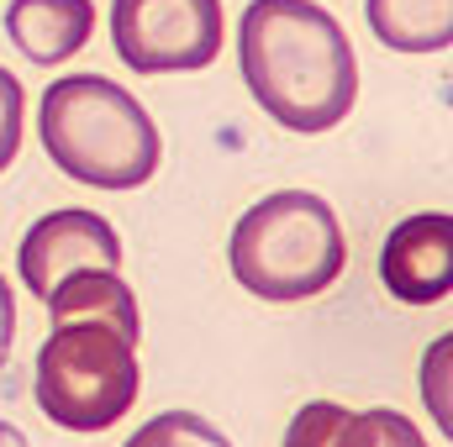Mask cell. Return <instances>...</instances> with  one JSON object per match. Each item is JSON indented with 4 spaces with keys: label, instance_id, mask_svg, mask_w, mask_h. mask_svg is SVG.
I'll list each match as a JSON object with an SVG mask.
<instances>
[{
    "label": "cell",
    "instance_id": "1",
    "mask_svg": "<svg viewBox=\"0 0 453 447\" xmlns=\"http://www.w3.org/2000/svg\"><path fill=\"white\" fill-rule=\"evenodd\" d=\"M237 69L258 111L285 132L317 137L358 101V58L333 11L311 0H248L237 21Z\"/></svg>",
    "mask_w": 453,
    "mask_h": 447
},
{
    "label": "cell",
    "instance_id": "2",
    "mask_svg": "<svg viewBox=\"0 0 453 447\" xmlns=\"http://www.w3.org/2000/svg\"><path fill=\"white\" fill-rule=\"evenodd\" d=\"M37 137L53 169L90 190H137L164 158L148 106L106 74L53 80L37 106Z\"/></svg>",
    "mask_w": 453,
    "mask_h": 447
},
{
    "label": "cell",
    "instance_id": "3",
    "mask_svg": "<svg viewBox=\"0 0 453 447\" xmlns=\"http://www.w3.org/2000/svg\"><path fill=\"white\" fill-rule=\"evenodd\" d=\"M348 263V242H342L338 211L311 195V190H274L258 206H248L232 242H226V269L232 279L274 306L290 300H311L322 290H333Z\"/></svg>",
    "mask_w": 453,
    "mask_h": 447
},
{
    "label": "cell",
    "instance_id": "4",
    "mask_svg": "<svg viewBox=\"0 0 453 447\" xmlns=\"http://www.w3.org/2000/svg\"><path fill=\"white\" fill-rule=\"evenodd\" d=\"M142 390L137 342L106 322H53L48 342L37 347L32 395L42 416L64 432H106L116 427Z\"/></svg>",
    "mask_w": 453,
    "mask_h": 447
},
{
    "label": "cell",
    "instance_id": "5",
    "mask_svg": "<svg viewBox=\"0 0 453 447\" xmlns=\"http://www.w3.org/2000/svg\"><path fill=\"white\" fill-rule=\"evenodd\" d=\"M222 32V0H111V42L132 74L211 69Z\"/></svg>",
    "mask_w": 453,
    "mask_h": 447
},
{
    "label": "cell",
    "instance_id": "6",
    "mask_svg": "<svg viewBox=\"0 0 453 447\" xmlns=\"http://www.w3.org/2000/svg\"><path fill=\"white\" fill-rule=\"evenodd\" d=\"M74 269H121V237L106 216L96 211H48L27 226L21 247H16V274L21 284L48 300V290L58 279H69Z\"/></svg>",
    "mask_w": 453,
    "mask_h": 447
},
{
    "label": "cell",
    "instance_id": "7",
    "mask_svg": "<svg viewBox=\"0 0 453 447\" xmlns=\"http://www.w3.org/2000/svg\"><path fill=\"white\" fill-rule=\"evenodd\" d=\"M380 279L401 306H438L453 290V216L417 211L380 247Z\"/></svg>",
    "mask_w": 453,
    "mask_h": 447
},
{
    "label": "cell",
    "instance_id": "8",
    "mask_svg": "<svg viewBox=\"0 0 453 447\" xmlns=\"http://www.w3.org/2000/svg\"><path fill=\"white\" fill-rule=\"evenodd\" d=\"M90 32H96L90 0H11L5 5V37L16 42V53H27L42 69L74 58L90 42Z\"/></svg>",
    "mask_w": 453,
    "mask_h": 447
},
{
    "label": "cell",
    "instance_id": "9",
    "mask_svg": "<svg viewBox=\"0 0 453 447\" xmlns=\"http://www.w3.org/2000/svg\"><path fill=\"white\" fill-rule=\"evenodd\" d=\"M48 316L53 322H106L121 337H142V316H137V295L121 279V269H74L69 279H58L48 290Z\"/></svg>",
    "mask_w": 453,
    "mask_h": 447
},
{
    "label": "cell",
    "instance_id": "10",
    "mask_svg": "<svg viewBox=\"0 0 453 447\" xmlns=\"http://www.w3.org/2000/svg\"><path fill=\"white\" fill-rule=\"evenodd\" d=\"M364 21L390 53H443L453 42V0H364Z\"/></svg>",
    "mask_w": 453,
    "mask_h": 447
},
{
    "label": "cell",
    "instance_id": "11",
    "mask_svg": "<svg viewBox=\"0 0 453 447\" xmlns=\"http://www.w3.org/2000/svg\"><path fill=\"white\" fill-rule=\"evenodd\" d=\"M333 447H427V437L411 416H401L390 405H369V411H348Z\"/></svg>",
    "mask_w": 453,
    "mask_h": 447
},
{
    "label": "cell",
    "instance_id": "12",
    "mask_svg": "<svg viewBox=\"0 0 453 447\" xmlns=\"http://www.w3.org/2000/svg\"><path fill=\"white\" fill-rule=\"evenodd\" d=\"M121 447H232V443H226V432L217 421H206L196 411H158Z\"/></svg>",
    "mask_w": 453,
    "mask_h": 447
},
{
    "label": "cell",
    "instance_id": "13",
    "mask_svg": "<svg viewBox=\"0 0 453 447\" xmlns=\"http://www.w3.org/2000/svg\"><path fill=\"white\" fill-rule=\"evenodd\" d=\"M342 421H348V405H338V400H311L285 427V447H333Z\"/></svg>",
    "mask_w": 453,
    "mask_h": 447
},
{
    "label": "cell",
    "instance_id": "14",
    "mask_svg": "<svg viewBox=\"0 0 453 447\" xmlns=\"http://www.w3.org/2000/svg\"><path fill=\"white\" fill-rule=\"evenodd\" d=\"M449 358H453V337H438L422 358V395H427V411L433 421L453 432V400H449Z\"/></svg>",
    "mask_w": 453,
    "mask_h": 447
},
{
    "label": "cell",
    "instance_id": "15",
    "mask_svg": "<svg viewBox=\"0 0 453 447\" xmlns=\"http://www.w3.org/2000/svg\"><path fill=\"white\" fill-rule=\"evenodd\" d=\"M21 121H27V90L11 69H0V174L21 153Z\"/></svg>",
    "mask_w": 453,
    "mask_h": 447
},
{
    "label": "cell",
    "instance_id": "16",
    "mask_svg": "<svg viewBox=\"0 0 453 447\" xmlns=\"http://www.w3.org/2000/svg\"><path fill=\"white\" fill-rule=\"evenodd\" d=\"M11 342H16V295H11V279L0 274V368L11 358Z\"/></svg>",
    "mask_w": 453,
    "mask_h": 447
},
{
    "label": "cell",
    "instance_id": "17",
    "mask_svg": "<svg viewBox=\"0 0 453 447\" xmlns=\"http://www.w3.org/2000/svg\"><path fill=\"white\" fill-rule=\"evenodd\" d=\"M0 447H32L21 437V427H11V421H0Z\"/></svg>",
    "mask_w": 453,
    "mask_h": 447
}]
</instances>
